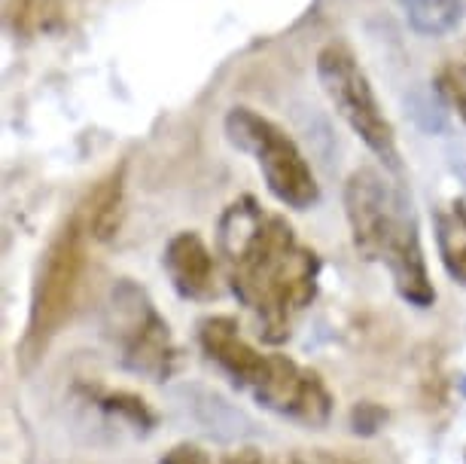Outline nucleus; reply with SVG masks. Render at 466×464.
Listing matches in <instances>:
<instances>
[{
	"label": "nucleus",
	"mask_w": 466,
	"mask_h": 464,
	"mask_svg": "<svg viewBox=\"0 0 466 464\" xmlns=\"http://www.w3.org/2000/svg\"><path fill=\"white\" fill-rule=\"evenodd\" d=\"M217 253L228 294L253 318L266 345H284L296 318L314 303L323 260L299 242L280 214L266 211L253 196L226 205L217 223Z\"/></svg>",
	"instance_id": "f257e3e1"
},
{
	"label": "nucleus",
	"mask_w": 466,
	"mask_h": 464,
	"mask_svg": "<svg viewBox=\"0 0 466 464\" xmlns=\"http://www.w3.org/2000/svg\"><path fill=\"white\" fill-rule=\"evenodd\" d=\"M196 339L205 357L253 404L305 428L329 425L336 397L323 376L289 355L259 352L241 336L232 314H208L196 324Z\"/></svg>",
	"instance_id": "f03ea898"
},
{
	"label": "nucleus",
	"mask_w": 466,
	"mask_h": 464,
	"mask_svg": "<svg viewBox=\"0 0 466 464\" xmlns=\"http://www.w3.org/2000/svg\"><path fill=\"white\" fill-rule=\"evenodd\" d=\"M345 214L360 257L381 263L397 294L415 309L436 303L430 282L418 217L397 183L381 171L357 169L345 183Z\"/></svg>",
	"instance_id": "7ed1b4c3"
},
{
	"label": "nucleus",
	"mask_w": 466,
	"mask_h": 464,
	"mask_svg": "<svg viewBox=\"0 0 466 464\" xmlns=\"http://www.w3.org/2000/svg\"><path fill=\"white\" fill-rule=\"evenodd\" d=\"M86 226L80 217H70L61 230L52 235L43 257L37 263V275L31 284L28 324L19 343V361L28 370L46 355L70 314L76 309L86 273Z\"/></svg>",
	"instance_id": "20e7f679"
},
{
	"label": "nucleus",
	"mask_w": 466,
	"mask_h": 464,
	"mask_svg": "<svg viewBox=\"0 0 466 464\" xmlns=\"http://www.w3.org/2000/svg\"><path fill=\"white\" fill-rule=\"evenodd\" d=\"M104 334L116 348L122 370L147 382H168L180 373L183 348L171 324L156 309L147 287L131 278L113 282L104 303Z\"/></svg>",
	"instance_id": "39448f33"
},
{
	"label": "nucleus",
	"mask_w": 466,
	"mask_h": 464,
	"mask_svg": "<svg viewBox=\"0 0 466 464\" xmlns=\"http://www.w3.org/2000/svg\"><path fill=\"white\" fill-rule=\"evenodd\" d=\"M223 129L228 144L257 162L268 192L280 205L293 211H311L320 205V183L314 169L284 129L250 108L228 110Z\"/></svg>",
	"instance_id": "423d86ee"
},
{
	"label": "nucleus",
	"mask_w": 466,
	"mask_h": 464,
	"mask_svg": "<svg viewBox=\"0 0 466 464\" xmlns=\"http://www.w3.org/2000/svg\"><path fill=\"white\" fill-rule=\"evenodd\" d=\"M318 80H320L323 95L329 98L339 117L348 122V129L366 144V150L372 153L387 171L402 178V156L397 147V131H393L390 119L384 117L381 104H378V95L372 89V83H369L366 71L360 67V61L350 56L345 46L329 43L318 56Z\"/></svg>",
	"instance_id": "0eeeda50"
},
{
	"label": "nucleus",
	"mask_w": 466,
	"mask_h": 464,
	"mask_svg": "<svg viewBox=\"0 0 466 464\" xmlns=\"http://www.w3.org/2000/svg\"><path fill=\"white\" fill-rule=\"evenodd\" d=\"M162 269L180 300L208 303L217 296V260L198 232L174 235L162 251Z\"/></svg>",
	"instance_id": "6e6552de"
},
{
	"label": "nucleus",
	"mask_w": 466,
	"mask_h": 464,
	"mask_svg": "<svg viewBox=\"0 0 466 464\" xmlns=\"http://www.w3.org/2000/svg\"><path fill=\"white\" fill-rule=\"evenodd\" d=\"M122 217H126V165L95 183L83 205V226L92 242H110L119 235Z\"/></svg>",
	"instance_id": "1a4fd4ad"
},
{
	"label": "nucleus",
	"mask_w": 466,
	"mask_h": 464,
	"mask_svg": "<svg viewBox=\"0 0 466 464\" xmlns=\"http://www.w3.org/2000/svg\"><path fill=\"white\" fill-rule=\"evenodd\" d=\"M436 230V248L439 260H442L448 278L454 284L466 287V202L463 199H451L433 214Z\"/></svg>",
	"instance_id": "9d476101"
},
{
	"label": "nucleus",
	"mask_w": 466,
	"mask_h": 464,
	"mask_svg": "<svg viewBox=\"0 0 466 464\" xmlns=\"http://www.w3.org/2000/svg\"><path fill=\"white\" fill-rule=\"evenodd\" d=\"M409 28L420 37H445L463 19V0H397Z\"/></svg>",
	"instance_id": "9b49d317"
},
{
	"label": "nucleus",
	"mask_w": 466,
	"mask_h": 464,
	"mask_svg": "<svg viewBox=\"0 0 466 464\" xmlns=\"http://www.w3.org/2000/svg\"><path fill=\"white\" fill-rule=\"evenodd\" d=\"M89 400L101 409V413L126 422L128 428H135L137 434H149L156 425H159L156 409L135 391H122V388L119 391H89Z\"/></svg>",
	"instance_id": "f8f14e48"
},
{
	"label": "nucleus",
	"mask_w": 466,
	"mask_h": 464,
	"mask_svg": "<svg viewBox=\"0 0 466 464\" xmlns=\"http://www.w3.org/2000/svg\"><path fill=\"white\" fill-rule=\"evenodd\" d=\"M159 464H271V452L259 446H241L228 452H208L198 443H177L162 455Z\"/></svg>",
	"instance_id": "ddd939ff"
},
{
	"label": "nucleus",
	"mask_w": 466,
	"mask_h": 464,
	"mask_svg": "<svg viewBox=\"0 0 466 464\" xmlns=\"http://www.w3.org/2000/svg\"><path fill=\"white\" fill-rule=\"evenodd\" d=\"M65 15V0H13L15 28L25 34L52 31Z\"/></svg>",
	"instance_id": "4468645a"
},
{
	"label": "nucleus",
	"mask_w": 466,
	"mask_h": 464,
	"mask_svg": "<svg viewBox=\"0 0 466 464\" xmlns=\"http://www.w3.org/2000/svg\"><path fill=\"white\" fill-rule=\"evenodd\" d=\"M436 86H439V95L448 101V108H451L466 126V61L445 65L436 77Z\"/></svg>",
	"instance_id": "2eb2a0df"
},
{
	"label": "nucleus",
	"mask_w": 466,
	"mask_h": 464,
	"mask_svg": "<svg viewBox=\"0 0 466 464\" xmlns=\"http://www.w3.org/2000/svg\"><path fill=\"white\" fill-rule=\"evenodd\" d=\"M348 422L357 437H375L387 425V409L375 400H360V404L350 407Z\"/></svg>",
	"instance_id": "dca6fc26"
},
{
	"label": "nucleus",
	"mask_w": 466,
	"mask_h": 464,
	"mask_svg": "<svg viewBox=\"0 0 466 464\" xmlns=\"http://www.w3.org/2000/svg\"><path fill=\"white\" fill-rule=\"evenodd\" d=\"M299 464H363V461L329 449H299Z\"/></svg>",
	"instance_id": "f3484780"
},
{
	"label": "nucleus",
	"mask_w": 466,
	"mask_h": 464,
	"mask_svg": "<svg viewBox=\"0 0 466 464\" xmlns=\"http://www.w3.org/2000/svg\"><path fill=\"white\" fill-rule=\"evenodd\" d=\"M463 461H466V449H463Z\"/></svg>",
	"instance_id": "a211bd4d"
}]
</instances>
